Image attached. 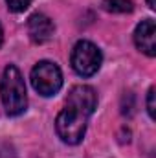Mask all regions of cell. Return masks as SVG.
Masks as SVG:
<instances>
[{
	"label": "cell",
	"mask_w": 156,
	"mask_h": 158,
	"mask_svg": "<svg viewBox=\"0 0 156 158\" xmlns=\"http://www.w3.org/2000/svg\"><path fill=\"white\" fill-rule=\"evenodd\" d=\"M0 99H2V105L9 116H20L28 107L24 77L15 64H7L2 72Z\"/></svg>",
	"instance_id": "obj_1"
},
{
	"label": "cell",
	"mask_w": 156,
	"mask_h": 158,
	"mask_svg": "<svg viewBox=\"0 0 156 158\" xmlns=\"http://www.w3.org/2000/svg\"><path fill=\"white\" fill-rule=\"evenodd\" d=\"M88 114L79 110L76 107L66 105L55 119V132L57 136L68 143V145H77L83 142L84 132H86V125H88Z\"/></svg>",
	"instance_id": "obj_2"
},
{
	"label": "cell",
	"mask_w": 156,
	"mask_h": 158,
	"mask_svg": "<svg viewBox=\"0 0 156 158\" xmlns=\"http://www.w3.org/2000/svg\"><path fill=\"white\" fill-rule=\"evenodd\" d=\"M70 63H72V68L76 70L77 76H81V77H92L101 68L103 53H101V50L94 42L79 40L77 44L74 46V50H72Z\"/></svg>",
	"instance_id": "obj_3"
},
{
	"label": "cell",
	"mask_w": 156,
	"mask_h": 158,
	"mask_svg": "<svg viewBox=\"0 0 156 158\" xmlns=\"http://www.w3.org/2000/svg\"><path fill=\"white\" fill-rule=\"evenodd\" d=\"M30 79H31L35 92H39L44 98L55 96L63 86V72L51 61H39L33 66Z\"/></svg>",
	"instance_id": "obj_4"
},
{
	"label": "cell",
	"mask_w": 156,
	"mask_h": 158,
	"mask_svg": "<svg viewBox=\"0 0 156 158\" xmlns=\"http://www.w3.org/2000/svg\"><path fill=\"white\" fill-rule=\"evenodd\" d=\"M66 105L76 107L79 110L86 112L88 116H92L94 110L97 109V94H96V90H94L92 86H88V85H77V86H74V88L68 92Z\"/></svg>",
	"instance_id": "obj_5"
},
{
	"label": "cell",
	"mask_w": 156,
	"mask_h": 158,
	"mask_svg": "<svg viewBox=\"0 0 156 158\" xmlns=\"http://www.w3.org/2000/svg\"><path fill=\"white\" fill-rule=\"evenodd\" d=\"M134 44L142 53H145L149 57L156 55V24L153 19H145L136 26Z\"/></svg>",
	"instance_id": "obj_6"
},
{
	"label": "cell",
	"mask_w": 156,
	"mask_h": 158,
	"mask_svg": "<svg viewBox=\"0 0 156 158\" xmlns=\"http://www.w3.org/2000/svg\"><path fill=\"white\" fill-rule=\"evenodd\" d=\"M53 31H55V24L44 13H33L28 19V35L31 42L44 44L53 37Z\"/></svg>",
	"instance_id": "obj_7"
},
{
	"label": "cell",
	"mask_w": 156,
	"mask_h": 158,
	"mask_svg": "<svg viewBox=\"0 0 156 158\" xmlns=\"http://www.w3.org/2000/svg\"><path fill=\"white\" fill-rule=\"evenodd\" d=\"M101 6L109 13H130L134 9L132 0H101Z\"/></svg>",
	"instance_id": "obj_8"
},
{
	"label": "cell",
	"mask_w": 156,
	"mask_h": 158,
	"mask_svg": "<svg viewBox=\"0 0 156 158\" xmlns=\"http://www.w3.org/2000/svg\"><path fill=\"white\" fill-rule=\"evenodd\" d=\"M9 11L13 13H24L30 6H31V0H6Z\"/></svg>",
	"instance_id": "obj_9"
},
{
	"label": "cell",
	"mask_w": 156,
	"mask_h": 158,
	"mask_svg": "<svg viewBox=\"0 0 156 158\" xmlns=\"http://www.w3.org/2000/svg\"><path fill=\"white\" fill-rule=\"evenodd\" d=\"M147 112H149V116L154 119V86H151L149 88V92H147Z\"/></svg>",
	"instance_id": "obj_10"
},
{
	"label": "cell",
	"mask_w": 156,
	"mask_h": 158,
	"mask_svg": "<svg viewBox=\"0 0 156 158\" xmlns=\"http://www.w3.org/2000/svg\"><path fill=\"white\" fill-rule=\"evenodd\" d=\"M147 6H149L151 9H156V0H147Z\"/></svg>",
	"instance_id": "obj_11"
},
{
	"label": "cell",
	"mask_w": 156,
	"mask_h": 158,
	"mask_svg": "<svg viewBox=\"0 0 156 158\" xmlns=\"http://www.w3.org/2000/svg\"><path fill=\"white\" fill-rule=\"evenodd\" d=\"M2 42H4V31H2V26H0V46H2Z\"/></svg>",
	"instance_id": "obj_12"
}]
</instances>
